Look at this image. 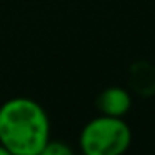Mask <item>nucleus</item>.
<instances>
[{"mask_svg":"<svg viewBox=\"0 0 155 155\" xmlns=\"http://www.w3.org/2000/svg\"><path fill=\"white\" fill-rule=\"evenodd\" d=\"M50 140V120L38 102L15 97L0 105V145L14 155H38Z\"/></svg>","mask_w":155,"mask_h":155,"instance_id":"f257e3e1","label":"nucleus"},{"mask_svg":"<svg viewBox=\"0 0 155 155\" xmlns=\"http://www.w3.org/2000/svg\"><path fill=\"white\" fill-rule=\"evenodd\" d=\"M132 143V130L124 118H92L82 128L78 145L84 155H124Z\"/></svg>","mask_w":155,"mask_h":155,"instance_id":"f03ea898","label":"nucleus"},{"mask_svg":"<svg viewBox=\"0 0 155 155\" xmlns=\"http://www.w3.org/2000/svg\"><path fill=\"white\" fill-rule=\"evenodd\" d=\"M97 107L102 115L122 118L132 107V97L122 87H108L100 92L97 98Z\"/></svg>","mask_w":155,"mask_h":155,"instance_id":"7ed1b4c3","label":"nucleus"},{"mask_svg":"<svg viewBox=\"0 0 155 155\" xmlns=\"http://www.w3.org/2000/svg\"><path fill=\"white\" fill-rule=\"evenodd\" d=\"M38 155H75L72 147L60 140H48L45 147L38 152Z\"/></svg>","mask_w":155,"mask_h":155,"instance_id":"20e7f679","label":"nucleus"},{"mask_svg":"<svg viewBox=\"0 0 155 155\" xmlns=\"http://www.w3.org/2000/svg\"><path fill=\"white\" fill-rule=\"evenodd\" d=\"M0 155H14V153H10V152H8L4 145H0Z\"/></svg>","mask_w":155,"mask_h":155,"instance_id":"39448f33","label":"nucleus"}]
</instances>
